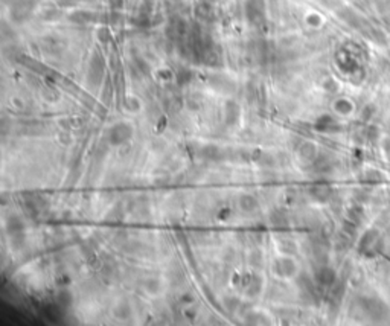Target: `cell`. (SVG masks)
Listing matches in <instances>:
<instances>
[{
    "label": "cell",
    "mask_w": 390,
    "mask_h": 326,
    "mask_svg": "<svg viewBox=\"0 0 390 326\" xmlns=\"http://www.w3.org/2000/svg\"><path fill=\"white\" fill-rule=\"evenodd\" d=\"M130 136H131V128H130V126H127L125 123L113 126L112 131H110V140L113 143H120L123 140H127Z\"/></svg>",
    "instance_id": "6da1fadb"
}]
</instances>
